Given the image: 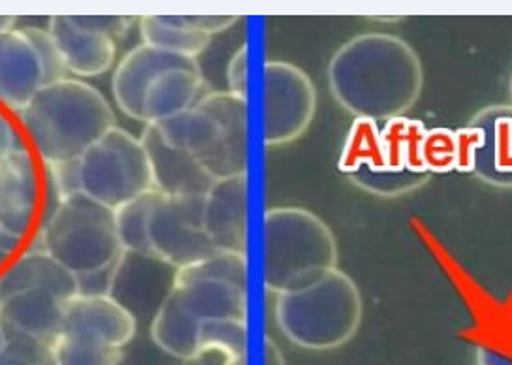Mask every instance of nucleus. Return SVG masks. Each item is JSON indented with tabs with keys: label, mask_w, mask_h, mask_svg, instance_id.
Wrapping results in <instances>:
<instances>
[{
	"label": "nucleus",
	"mask_w": 512,
	"mask_h": 365,
	"mask_svg": "<svg viewBox=\"0 0 512 365\" xmlns=\"http://www.w3.org/2000/svg\"><path fill=\"white\" fill-rule=\"evenodd\" d=\"M328 85L347 113L388 121L409 112L424 89V68L415 48L396 34H358L328 63Z\"/></svg>",
	"instance_id": "f257e3e1"
},
{
	"label": "nucleus",
	"mask_w": 512,
	"mask_h": 365,
	"mask_svg": "<svg viewBox=\"0 0 512 365\" xmlns=\"http://www.w3.org/2000/svg\"><path fill=\"white\" fill-rule=\"evenodd\" d=\"M19 119L46 166L80 159L117 127L106 96L78 78L44 85L19 112Z\"/></svg>",
	"instance_id": "f03ea898"
},
{
	"label": "nucleus",
	"mask_w": 512,
	"mask_h": 365,
	"mask_svg": "<svg viewBox=\"0 0 512 365\" xmlns=\"http://www.w3.org/2000/svg\"><path fill=\"white\" fill-rule=\"evenodd\" d=\"M364 318L360 288L345 271H330L317 283L275 300L279 332L300 349L336 350L358 334Z\"/></svg>",
	"instance_id": "7ed1b4c3"
},
{
	"label": "nucleus",
	"mask_w": 512,
	"mask_h": 365,
	"mask_svg": "<svg viewBox=\"0 0 512 365\" xmlns=\"http://www.w3.org/2000/svg\"><path fill=\"white\" fill-rule=\"evenodd\" d=\"M337 241L330 226L304 207L264 213V286L275 296L317 283L337 270Z\"/></svg>",
	"instance_id": "20e7f679"
},
{
	"label": "nucleus",
	"mask_w": 512,
	"mask_h": 365,
	"mask_svg": "<svg viewBox=\"0 0 512 365\" xmlns=\"http://www.w3.org/2000/svg\"><path fill=\"white\" fill-rule=\"evenodd\" d=\"M162 138L198 160L213 179L247 175V100L208 91L187 112L159 125Z\"/></svg>",
	"instance_id": "39448f33"
},
{
	"label": "nucleus",
	"mask_w": 512,
	"mask_h": 365,
	"mask_svg": "<svg viewBox=\"0 0 512 365\" xmlns=\"http://www.w3.org/2000/svg\"><path fill=\"white\" fill-rule=\"evenodd\" d=\"M208 320H247V286L177 270L176 285L151 318V337L177 360H196L198 328Z\"/></svg>",
	"instance_id": "423d86ee"
},
{
	"label": "nucleus",
	"mask_w": 512,
	"mask_h": 365,
	"mask_svg": "<svg viewBox=\"0 0 512 365\" xmlns=\"http://www.w3.org/2000/svg\"><path fill=\"white\" fill-rule=\"evenodd\" d=\"M36 249L48 253L76 277L112 268L123 253L113 209L85 192L57 202L38 232Z\"/></svg>",
	"instance_id": "0eeeda50"
},
{
	"label": "nucleus",
	"mask_w": 512,
	"mask_h": 365,
	"mask_svg": "<svg viewBox=\"0 0 512 365\" xmlns=\"http://www.w3.org/2000/svg\"><path fill=\"white\" fill-rule=\"evenodd\" d=\"M81 191L117 209L153 189L144 145L125 128L113 127L80 157Z\"/></svg>",
	"instance_id": "6e6552de"
},
{
	"label": "nucleus",
	"mask_w": 512,
	"mask_h": 365,
	"mask_svg": "<svg viewBox=\"0 0 512 365\" xmlns=\"http://www.w3.org/2000/svg\"><path fill=\"white\" fill-rule=\"evenodd\" d=\"M264 85V143L287 145L304 136L317 112L315 85L296 64L268 61Z\"/></svg>",
	"instance_id": "1a4fd4ad"
},
{
	"label": "nucleus",
	"mask_w": 512,
	"mask_h": 365,
	"mask_svg": "<svg viewBox=\"0 0 512 365\" xmlns=\"http://www.w3.org/2000/svg\"><path fill=\"white\" fill-rule=\"evenodd\" d=\"M204 198L160 194L149 217L151 253L181 270L204 260L217 249L211 245L202 217Z\"/></svg>",
	"instance_id": "9d476101"
},
{
	"label": "nucleus",
	"mask_w": 512,
	"mask_h": 365,
	"mask_svg": "<svg viewBox=\"0 0 512 365\" xmlns=\"http://www.w3.org/2000/svg\"><path fill=\"white\" fill-rule=\"evenodd\" d=\"M138 320L112 296L76 294L64 303L59 334L100 347L125 349L136 335Z\"/></svg>",
	"instance_id": "9b49d317"
},
{
	"label": "nucleus",
	"mask_w": 512,
	"mask_h": 365,
	"mask_svg": "<svg viewBox=\"0 0 512 365\" xmlns=\"http://www.w3.org/2000/svg\"><path fill=\"white\" fill-rule=\"evenodd\" d=\"M40 198L36 160L19 145L0 160V232L23 241L31 232Z\"/></svg>",
	"instance_id": "f8f14e48"
},
{
	"label": "nucleus",
	"mask_w": 512,
	"mask_h": 365,
	"mask_svg": "<svg viewBox=\"0 0 512 365\" xmlns=\"http://www.w3.org/2000/svg\"><path fill=\"white\" fill-rule=\"evenodd\" d=\"M177 270L155 254L123 251L112 268L110 296L136 317V309L160 303L176 285Z\"/></svg>",
	"instance_id": "ddd939ff"
},
{
	"label": "nucleus",
	"mask_w": 512,
	"mask_h": 365,
	"mask_svg": "<svg viewBox=\"0 0 512 365\" xmlns=\"http://www.w3.org/2000/svg\"><path fill=\"white\" fill-rule=\"evenodd\" d=\"M247 175L215 179L204 196V230L217 251L247 254Z\"/></svg>",
	"instance_id": "4468645a"
},
{
	"label": "nucleus",
	"mask_w": 512,
	"mask_h": 365,
	"mask_svg": "<svg viewBox=\"0 0 512 365\" xmlns=\"http://www.w3.org/2000/svg\"><path fill=\"white\" fill-rule=\"evenodd\" d=\"M140 142L147 153L155 191L164 196L198 198H204L208 194L215 179L189 153L166 142L159 128L155 125H145Z\"/></svg>",
	"instance_id": "2eb2a0df"
},
{
	"label": "nucleus",
	"mask_w": 512,
	"mask_h": 365,
	"mask_svg": "<svg viewBox=\"0 0 512 365\" xmlns=\"http://www.w3.org/2000/svg\"><path fill=\"white\" fill-rule=\"evenodd\" d=\"M194 63L196 61L192 59L176 57L145 44L130 49L113 72L112 93L117 108L130 119L142 123V104L151 81L168 68Z\"/></svg>",
	"instance_id": "dca6fc26"
},
{
	"label": "nucleus",
	"mask_w": 512,
	"mask_h": 365,
	"mask_svg": "<svg viewBox=\"0 0 512 365\" xmlns=\"http://www.w3.org/2000/svg\"><path fill=\"white\" fill-rule=\"evenodd\" d=\"M480 128V142L473 174L496 189H512V106L494 104L471 117Z\"/></svg>",
	"instance_id": "f3484780"
},
{
	"label": "nucleus",
	"mask_w": 512,
	"mask_h": 365,
	"mask_svg": "<svg viewBox=\"0 0 512 365\" xmlns=\"http://www.w3.org/2000/svg\"><path fill=\"white\" fill-rule=\"evenodd\" d=\"M44 85L42 66L25 29L0 32V102L19 113Z\"/></svg>",
	"instance_id": "a211bd4d"
},
{
	"label": "nucleus",
	"mask_w": 512,
	"mask_h": 365,
	"mask_svg": "<svg viewBox=\"0 0 512 365\" xmlns=\"http://www.w3.org/2000/svg\"><path fill=\"white\" fill-rule=\"evenodd\" d=\"M66 300L48 290H21L0 300V322L8 335H23L53 347L61 332Z\"/></svg>",
	"instance_id": "6ab92c4d"
},
{
	"label": "nucleus",
	"mask_w": 512,
	"mask_h": 365,
	"mask_svg": "<svg viewBox=\"0 0 512 365\" xmlns=\"http://www.w3.org/2000/svg\"><path fill=\"white\" fill-rule=\"evenodd\" d=\"M48 31L70 74L96 78L108 72L115 63L117 40L81 29L70 16L49 17Z\"/></svg>",
	"instance_id": "aec40b11"
},
{
	"label": "nucleus",
	"mask_w": 512,
	"mask_h": 365,
	"mask_svg": "<svg viewBox=\"0 0 512 365\" xmlns=\"http://www.w3.org/2000/svg\"><path fill=\"white\" fill-rule=\"evenodd\" d=\"M208 93L200 64H187L160 72L147 87L142 104V123L159 125L194 108Z\"/></svg>",
	"instance_id": "412c9836"
},
{
	"label": "nucleus",
	"mask_w": 512,
	"mask_h": 365,
	"mask_svg": "<svg viewBox=\"0 0 512 365\" xmlns=\"http://www.w3.org/2000/svg\"><path fill=\"white\" fill-rule=\"evenodd\" d=\"M21 290H48L63 300H70L78 294V281L74 273L48 253L32 249L0 273V300Z\"/></svg>",
	"instance_id": "4be33fe9"
},
{
	"label": "nucleus",
	"mask_w": 512,
	"mask_h": 365,
	"mask_svg": "<svg viewBox=\"0 0 512 365\" xmlns=\"http://www.w3.org/2000/svg\"><path fill=\"white\" fill-rule=\"evenodd\" d=\"M426 130L428 128L420 119H413L407 115L384 121V127L381 128L383 172L424 174L426 168L422 162V145L426 138Z\"/></svg>",
	"instance_id": "5701e85b"
},
{
	"label": "nucleus",
	"mask_w": 512,
	"mask_h": 365,
	"mask_svg": "<svg viewBox=\"0 0 512 365\" xmlns=\"http://www.w3.org/2000/svg\"><path fill=\"white\" fill-rule=\"evenodd\" d=\"M337 170L347 177L356 174L358 170L383 172V140H381V127L377 121L364 119V117L354 119L341 147V153L337 159Z\"/></svg>",
	"instance_id": "b1692460"
},
{
	"label": "nucleus",
	"mask_w": 512,
	"mask_h": 365,
	"mask_svg": "<svg viewBox=\"0 0 512 365\" xmlns=\"http://www.w3.org/2000/svg\"><path fill=\"white\" fill-rule=\"evenodd\" d=\"M142 44L170 55L196 61L208 49L211 38L179 25L174 16H144L138 21Z\"/></svg>",
	"instance_id": "393cba45"
},
{
	"label": "nucleus",
	"mask_w": 512,
	"mask_h": 365,
	"mask_svg": "<svg viewBox=\"0 0 512 365\" xmlns=\"http://www.w3.org/2000/svg\"><path fill=\"white\" fill-rule=\"evenodd\" d=\"M157 198H159V192H145L142 196L130 200L113 211L115 228H117V236L123 251L153 254L147 238V226H149V217Z\"/></svg>",
	"instance_id": "a878e982"
},
{
	"label": "nucleus",
	"mask_w": 512,
	"mask_h": 365,
	"mask_svg": "<svg viewBox=\"0 0 512 365\" xmlns=\"http://www.w3.org/2000/svg\"><path fill=\"white\" fill-rule=\"evenodd\" d=\"M200 358L209 352L219 356L247 354V320H208L198 328Z\"/></svg>",
	"instance_id": "bb28decb"
},
{
	"label": "nucleus",
	"mask_w": 512,
	"mask_h": 365,
	"mask_svg": "<svg viewBox=\"0 0 512 365\" xmlns=\"http://www.w3.org/2000/svg\"><path fill=\"white\" fill-rule=\"evenodd\" d=\"M55 365H119L123 360V349L100 347L59 334L53 341Z\"/></svg>",
	"instance_id": "cd10ccee"
},
{
	"label": "nucleus",
	"mask_w": 512,
	"mask_h": 365,
	"mask_svg": "<svg viewBox=\"0 0 512 365\" xmlns=\"http://www.w3.org/2000/svg\"><path fill=\"white\" fill-rule=\"evenodd\" d=\"M432 174H415V172H405V174H390V172H371V170H358L356 174L351 175L352 183L360 187L362 191L371 192L381 198H396L401 194L416 191L424 187L430 181Z\"/></svg>",
	"instance_id": "c85d7f7f"
},
{
	"label": "nucleus",
	"mask_w": 512,
	"mask_h": 365,
	"mask_svg": "<svg viewBox=\"0 0 512 365\" xmlns=\"http://www.w3.org/2000/svg\"><path fill=\"white\" fill-rule=\"evenodd\" d=\"M422 162L428 174L454 172L458 162L456 130L448 127L428 128L422 145Z\"/></svg>",
	"instance_id": "c756f323"
},
{
	"label": "nucleus",
	"mask_w": 512,
	"mask_h": 365,
	"mask_svg": "<svg viewBox=\"0 0 512 365\" xmlns=\"http://www.w3.org/2000/svg\"><path fill=\"white\" fill-rule=\"evenodd\" d=\"M25 34L31 40L32 48L36 51V57L42 66L44 74V83H55V81L66 80L70 78V72L66 70L61 51L57 48L53 36L49 34L48 29H38V27H25Z\"/></svg>",
	"instance_id": "7c9ffc66"
},
{
	"label": "nucleus",
	"mask_w": 512,
	"mask_h": 365,
	"mask_svg": "<svg viewBox=\"0 0 512 365\" xmlns=\"http://www.w3.org/2000/svg\"><path fill=\"white\" fill-rule=\"evenodd\" d=\"M0 365H55L51 345L23 335L6 334Z\"/></svg>",
	"instance_id": "2f4dec72"
},
{
	"label": "nucleus",
	"mask_w": 512,
	"mask_h": 365,
	"mask_svg": "<svg viewBox=\"0 0 512 365\" xmlns=\"http://www.w3.org/2000/svg\"><path fill=\"white\" fill-rule=\"evenodd\" d=\"M477 365H512V317L501 324V334L494 341H484L477 347Z\"/></svg>",
	"instance_id": "473e14b6"
},
{
	"label": "nucleus",
	"mask_w": 512,
	"mask_h": 365,
	"mask_svg": "<svg viewBox=\"0 0 512 365\" xmlns=\"http://www.w3.org/2000/svg\"><path fill=\"white\" fill-rule=\"evenodd\" d=\"M48 170L57 202L83 192L81 191L80 159L49 164Z\"/></svg>",
	"instance_id": "72a5a7b5"
},
{
	"label": "nucleus",
	"mask_w": 512,
	"mask_h": 365,
	"mask_svg": "<svg viewBox=\"0 0 512 365\" xmlns=\"http://www.w3.org/2000/svg\"><path fill=\"white\" fill-rule=\"evenodd\" d=\"M72 21L85 29V31L95 32V34H104L110 36L113 40L123 38L134 25L136 17L127 16H70Z\"/></svg>",
	"instance_id": "f704fd0d"
},
{
	"label": "nucleus",
	"mask_w": 512,
	"mask_h": 365,
	"mask_svg": "<svg viewBox=\"0 0 512 365\" xmlns=\"http://www.w3.org/2000/svg\"><path fill=\"white\" fill-rule=\"evenodd\" d=\"M482 134L480 128L473 123H467L465 127L456 130V145H458V162L456 172L460 174H473L475 170V157L479 151Z\"/></svg>",
	"instance_id": "c9c22d12"
},
{
	"label": "nucleus",
	"mask_w": 512,
	"mask_h": 365,
	"mask_svg": "<svg viewBox=\"0 0 512 365\" xmlns=\"http://www.w3.org/2000/svg\"><path fill=\"white\" fill-rule=\"evenodd\" d=\"M226 81H228V93L247 100L249 49L245 44L232 53L228 66H226Z\"/></svg>",
	"instance_id": "e433bc0d"
},
{
	"label": "nucleus",
	"mask_w": 512,
	"mask_h": 365,
	"mask_svg": "<svg viewBox=\"0 0 512 365\" xmlns=\"http://www.w3.org/2000/svg\"><path fill=\"white\" fill-rule=\"evenodd\" d=\"M177 23L191 29V31L204 34V36H215L221 32L234 27L240 17L236 16H174Z\"/></svg>",
	"instance_id": "4c0bfd02"
},
{
	"label": "nucleus",
	"mask_w": 512,
	"mask_h": 365,
	"mask_svg": "<svg viewBox=\"0 0 512 365\" xmlns=\"http://www.w3.org/2000/svg\"><path fill=\"white\" fill-rule=\"evenodd\" d=\"M21 143L17 138L16 128L10 123V119L0 112V160L4 159L10 151L17 149Z\"/></svg>",
	"instance_id": "58836bf2"
},
{
	"label": "nucleus",
	"mask_w": 512,
	"mask_h": 365,
	"mask_svg": "<svg viewBox=\"0 0 512 365\" xmlns=\"http://www.w3.org/2000/svg\"><path fill=\"white\" fill-rule=\"evenodd\" d=\"M264 365H285L283 352L277 347L272 337L264 339Z\"/></svg>",
	"instance_id": "ea45409f"
},
{
	"label": "nucleus",
	"mask_w": 512,
	"mask_h": 365,
	"mask_svg": "<svg viewBox=\"0 0 512 365\" xmlns=\"http://www.w3.org/2000/svg\"><path fill=\"white\" fill-rule=\"evenodd\" d=\"M19 243L21 241H17V239L10 238L8 234L0 232V268L10 260V256L14 254Z\"/></svg>",
	"instance_id": "a19ab883"
},
{
	"label": "nucleus",
	"mask_w": 512,
	"mask_h": 365,
	"mask_svg": "<svg viewBox=\"0 0 512 365\" xmlns=\"http://www.w3.org/2000/svg\"><path fill=\"white\" fill-rule=\"evenodd\" d=\"M16 16H0V32L16 29Z\"/></svg>",
	"instance_id": "79ce46f5"
},
{
	"label": "nucleus",
	"mask_w": 512,
	"mask_h": 365,
	"mask_svg": "<svg viewBox=\"0 0 512 365\" xmlns=\"http://www.w3.org/2000/svg\"><path fill=\"white\" fill-rule=\"evenodd\" d=\"M221 365H247V354H240V356H228L223 358Z\"/></svg>",
	"instance_id": "37998d69"
},
{
	"label": "nucleus",
	"mask_w": 512,
	"mask_h": 365,
	"mask_svg": "<svg viewBox=\"0 0 512 365\" xmlns=\"http://www.w3.org/2000/svg\"><path fill=\"white\" fill-rule=\"evenodd\" d=\"M4 347H6V332H4V326H2V322H0V356H2V352H4Z\"/></svg>",
	"instance_id": "c03bdc74"
},
{
	"label": "nucleus",
	"mask_w": 512,
	"mask_h": 365,
	"mask_svg": "<svg viewBox=\"0 0 512 365\" xmlns=\"http://www.w3.org/2000/svg\"><path fill=\"white\" fill-rule=\"evenodd\" d=\"M509 95H511V106H512V74H511V81H509Z\"/></svg>",
	"instance_id": "a18cd8bd"
}]
</instances>
